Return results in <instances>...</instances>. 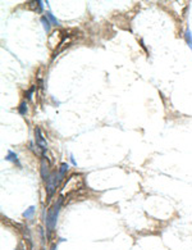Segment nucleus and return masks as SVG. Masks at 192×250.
Instances as JSON below:
<instances>
[{
	"label": "nucleus",
	"instance_id": "obj_1",
	"mask_svg": "<svg viewBox=\"0 0 192 250\" xmlns=\"http://www.w3.org/2000/svg\"><path fill=\"white\" fill-rule=\"evenodd\" d=\"M62 201H63V196L59 198L58 203H55L51 209L48 212V216L45 218V223H46V231H48V235L50 236V233L53 232V230L57 226V219H58V214H59V211H60V206H62Z\"/></svg>",
	"mask_w": 192,
	"mask_h": 250
},
{
	"label": "nucleus",
	"instance_id": "obj_2",
	"mask_svg": "<svg viewBox=\"0 0 192 250\" xmlns=\"http://www.w3.org/2000/svg\"><path fill=\"white\" fill-rule=\"evenodd\" d=\"M82 186H83V177H82L81 174H73L68 178V181L65 182L62 194L63 195H65V194L68 195V194H71L72 191H77Z\"/></svg>",
	"mask_w": 192,
	"mask_h": 250
},
{
	"label": "nucleus",
	"instance_id": "obj_3",
	"mask_svg": "<svg viewBox=\"0 0 192 250\" xmlns=\"http://www.w3.org/2000/svg\"><path fill=\"white\" fill-rule=\"evenodd\" d=\"M35 137H36V145L41 149V151H43V154L48 150V143L45 140V137L43 136V132H41V130L38 127H36L35 130Z\"/></svg>",
	"mask_w": 192,
	"mask_h": 250
},
{
	"label": "nucleus",
	"instance_id": "obj_4",
	"mask_svg": "<svg viewBox=\"0 0 192 250\" xmlns=\"http://www.w3.org/2000/svg\"><path fill=\"white\" fill-rule=\"evenodd\" d=\"M50 174L51 173L49 172V164L45 162V159H43V162H41V176H43L44 181H48Z\"/></svg>",
	"mask_w": 192,
	"mask_h": 250
},
{
	"label": "nucleus",
	"instance_id": "obj_5",
	"mask_svg": "<svg viewBox=\"0 0 192 250\" xmlns=\"http://www.w3.org/2000/svg\"><path fill=\"white\" fill-rule=\"evenodd\" d=\"M5 159H7V160H12V162H14V163H17V165H18V167H21V163H19V160H18V155L16 154V153H13L12 150H9V151H8V155L5 157Z\"/></svg>",
	"mask_w": 192,
	"mask_h": 250
},
{
	"label": "nucleus",
	"instance_id": "obj_6",
	"mask_svg": "<svg viewBox=\"0 0 192 250\" xmlns=\"http://www.w3.org/2000/svg\"><path fill=\"white\" fill-rule=\"evenodd\" d=\"M41 23L44 24V30L46 31V34H49V32H50V29H51V24H50V21H49V18H48L46 16L41 17Z\"/></svg>",
	"mask_w": 192,
	"mask_h": 250
},
{
	"label": "nucleus",
	"instance_id": "obj_7",
	"mask_svg": "<svg viewBox=\"0 0 192 250\" xmlns=\"http://www.w3.org/2000/svg\"><path fill=\"white\" fill-rule=\"evenodd\" d=\"M18 113H19L21 116H24V114L27 113V103H26V102H22V103L19 104V107H18Z\"/></svg>",
	"mask_w": 192,
	"mask_h": 250
},
{
	"label": "nucleus",
	"instance_id": "obj_8",
	"mask_svg": "<svg viewBox=\"0 0 192 250\" xmlns=\"http://www.w3.org/2000/svg\"><path fill=\"white\" fill-rule=\"evenodd\" d=\"M33 213H35V206H30L28 209H27V211H26V212L23 213V217H24L26 219H28V218H32Z\"/></svg>",
	"mask_w": 192,
	"mask_h": 250
},
{
	"label": "nucleus",
	"instance_id": "obj_9",
	"mask_svg": "<svg viewBox=\"0 0 192 250\" xmlns=\"http://www.w3.org/2000/svg\"><path fill=\"white\" fill-rule=\"evenodd\" d=\"M46 17L49 18V21H51V22H53V24H54V26H60V22H59V21H58L55 17H54L50 12H46Z\"/></svg>",
	"mask_w": 192,
	"mask_h": 250
},
{
	"label": "nucleus",
	"instance_id": "obj_10",
	"mask_svg": "<svg viewBox=\"0 0 192 250\" xmlns=\"http://www.w3.org/2000/svg\"><path fill=\"white\" fill-rule=\"evenodd\" d=\"M68 169H69V165H68L67 163H62L58 171H59V173H62L63 176H65V173L68 172Z\"/></svg>",
	"mask_w": 192,
	"mask_h": 250
},
{
	"label": "nucleus",
	"instance_id": "obj_11",
	"mask_svg": "<svg viewBox=\"0 0 192 250\" xmlns=\"http://www.w3.org/2000/svg\"><path fill=\"white\" fill-rule=\"evenodd\" d=\"M184 39H186V43L188 44V46L192 49V35H191V31H189V30H187V31H186Z\"/></svg>",
	"mask_w": 192,
	"mask_h": 250
},
{
	"label": "nucleus",
	"instance_id": "obj_12",
	"mask_svg": "<svg viewBox=\"0 0 192 250\" xmlns=\"http://www.w3.org/2000/svg\"><path fill=\"white\" fill-rule=\"evenodd\" d=\"M35 89H36V86H32V87H31L28 91L26 92V96H27V99H28V100H31V99H32V94H33Z\"/></svg>",
	"mask_w": 192,
	"mask_h": 250
},
{
	"label": "nucleus",
	"instance_id": "obj_13",
	"mask_svg": "<svg viewBox=\"0 0 192 250\" xmlns=\"http://www.w3.org/2000/svg\"><path fill=\"white\" fill-rule=\"evenodd\" d=\"M71 162H72V164H73V165H77V163H76V160H74V158H73V157H71Z\"/></svg>",
	"mask_w": 192,
	"mask_h": 250
},
{
	"label": "nucleus",
	"instance_id": "obj_14",
	"mask_svg": "<svg viewBox=\"0 0 192 250\" xmlns=\"http://www.w3.org/2000/svg\"><path fill=\"white\" fill-rule=\"evenodd\" d=\"M55 247H57V245H53V246H51V249H50V250H55Z\"/></svg>",
	"mask_w": 192,
	"mask_h": 250
}]
</instances>
